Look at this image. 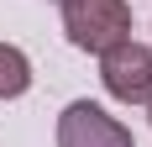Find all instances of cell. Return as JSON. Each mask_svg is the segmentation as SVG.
I'll return each mask as SVG.
<instances>
[{"label": "cell", "mask_w": 152, "mask_h": 147, "mask_svg": "<svg viewBox=\"0 0 152 147\" xmlns=\"http://www.w3.org/2000/svg\"><path fill=\"white\" fill-rule=\"evenodd\" d=\"M63 37L79 53H105L131 37V0H63Z\"/></svg>", "instance_id": "1"}, {"label": "cell", "mask_w": 152, "mask_h": 147, "mask_svg": "<svg viewBox=\"0 0 152 147\" xmlns=\"http://www.w3.org/2000/svg\"><path fill=\"white\" fill-rule=\"evenodd\" d=\"M100 84L115 105H147L152 100V42H126L100 53Z\"/></svg>", "instance_id": "2"}, {"label": "cell", "mask_w": 152, "mask_h": 147, "mask_svg": "<svg viewBox=\"0 0 152 147\" xmlns=\"http://www.w3.org/2000/svg\"><path fill=\"white\" fill-rule=\"evenodd\" d=\"M58 147H137L131 126L121 116H110L100 100H68L58 116V132H53Z\"/></svg>", "instance_id": "3"}, {"label": "cell", "mask_w": 152, "mask_h": 147, "mask_svg": "<svg viewBox=\"0 0 152 147\" xmlns=\"http://www.w3.org/2000/svg\"><path fill=\"white\" fill-rule=\"evenodd\" d=\"M31 58H26V47H16V42H0V100H21L31 89Z\"/></svg>", "instance_id": "4"}, {"label": "cell", "mask_w": 152, "mask_h": 147, "mask_svg": "<svg viewBox=\"0 0 152 147\" xmlns=\"http://www.w3.org/2000/svg\"><path fill=\"white\" fill-rule=\"evenodd\" d=\"M147 121H152V100H147Z\"/></svg>", "instance_id": "5"}, {"label": "cell", "mask_w": 152, "mask_h": 147, "mask_svg": "<svg viewBox=\"0 0 152 147\" xmlns=\"http://www.w3.org/2000/svg\"><path fill=\"white\" fill-rule=\"evenodd\" d=\"M53 5H63V0H53Z\"/></svg>", "instance_id": "6"}]
</instances>
